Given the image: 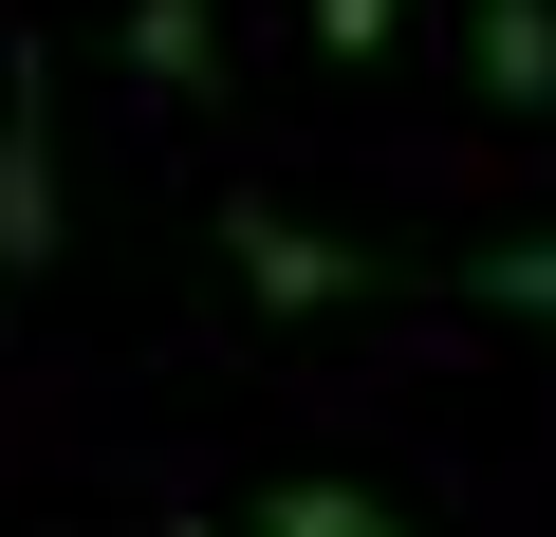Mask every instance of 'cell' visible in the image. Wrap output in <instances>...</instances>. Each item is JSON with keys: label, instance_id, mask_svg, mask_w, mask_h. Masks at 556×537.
<instances>
[{"label": "cell", "instance_id": "obj_4", "mask_svg": "<svg viewBox=\"0 0 556 537\" xmlns=\"http://www.w3.org/2000/svg\"><path fill=\"white\" fill-rule=\"evenodd\" d=\"M241 537H408V519H390L371 482H260V519H241Z\"/></svg>", "mask_w": 556, "mask_h": 537}, {"label": "cell", "instance_id": "obj_2", "mask_svg": "<svg viewBox=\"0 0 556 537\" xmlns=\"http://www.w3.org/2000/svg\"><path fill=\"white\" fill-rule=\"evenodd\" d=\"M0 259H56V75L38 56H0Z\"/></svg>", "mask_w": 556, "mask_h": 537}, {"label": "cell", "instance_id": "obj_5", "mask_svg": "<svg viewBox=\"0 0 556 537\" xmlns=\"http://www.w3.org/2000/svg\"><path fill=\"white\" fill-rule=\"evenodd\" d=\"M464 297H482V316H556V222H519V241H464Z\"/></svg>", "mask_w": 556, "mask_h": 537}, {"label": "cell", "instance_id": "obj_6", "mask_svg": "<svg viewBox=\"0 0 556 537\" xmlns=\"http://www.w3.org/2000/svg\"><path fill=\"white\" fill-rule=\"evenodd\" d=\"M130 75H149V93H204V75H223L204 0H130Z\"/></svg>", "mask_w": 556, "mask_h": 537}, {"label": "cell", "instance_id": "obj_1", "mask_svg": "<svg viewBox=\"0 0 556 537\" xmlns=\"http://www.w3.org/2000/svg\"><path fill=\"white\" fill-rule=\"evenodd\" d=\"M223 259H241L260 316H353V297H371V241H334V222H298V204H223Z\"/></svg>", "mask_w": 556, "mask_h": 537}, {"label": "cell", "instance_id": "obj_3", "mask_svg": "<svg viewBox=\"0 0 556 537\" xmlns=\"http://www.w3.org/2000/svg\"><path fill=\"white\" fill-rule=\"evenodd\" d=\"M464 56L501 112H556V0H464Z\"/></svg>", "mask_w": 556, "mask_h": 537}, {"label": "cell", "instance_id": "obj_7", "mask_svg": "<svg viewBox=\"0 0 556 537\" xmlns=\"http://www.w3.org/2000/svg\"><path fill=\"white\" fill-rule=\"evenodd\" d=\"M316 38L334 56H390V0H316Z\"/></svg>", "mask_w": 556, "mask_h": 537}]
</instances>
